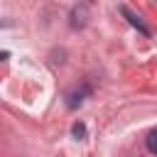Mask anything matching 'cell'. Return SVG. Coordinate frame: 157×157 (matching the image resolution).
Listing matches in <instances>:
<instances>
[{
	"mask_svg": "<svg viewBox=\"0 0 157 157\" xmlns=\"http://www.w3.org/2000/svg\"><path fill=\"white\" fill-rule=\"evenodd\" d=\"M71 132H74V137H76V140H83V137H86V125H83V123L78 120V123H74Z\"/></svg>",
	"mask_w": 157,
	"mask_h": 157,
	"instance_id": "obj_3",
	"label": "cell"
},
{
	"mask_svg": "<svg viewBox=\"0 0 157 157\" xmlns=\"http://www.w3.org/2000/svg\"><path fill=\"white\" fill-rule=\"evenodd\" d=\"M145 145H147V150H150L152 155H157V130H150V135H147Z\"/></svg>",
	"mask_w": 157,
	"mask_h": 157,
	"instance_id": "obj_2",
	"label": "cell"
},
{
	"mask_svg": "<svg viewBox=\"0 0 157 157\" xmlns=\"http://www.w3.org/2000/svg\"><path fill=\"white\" fill-rule=\"evenodd\" d=\"M120 12H123V17H125V20H128V22H130L132 27H137V32H142L145 37H150V34H152V32H150V27H147V25H145V22L140 20V15H135V12L130 10V7L120 5Z\"/></svg>",
	"mask_w": 157,
	"mask_h": 157,
	"instance_id": "obj_1",
	"label": "cell"
}]
</instances>
